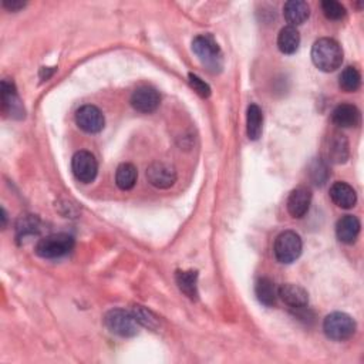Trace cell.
<instances>
[{"label": "cell", "instance_id": "21", "mask_svg": "<svg viewBox=\"0 0 364 364\" xmlns=\"http://www.w3.org/2000/svg\"><path fill=\"white\" fill-rule=\"evenodd\" d=\"M300 46V34L296 27L286 26L279 32L278 47L283 54H293Z\"/></svg>", "mask_w": 364, "mask_h": 364}, {"label": "cell", "instance_id": "24", "mask_svg": "<svg viewBox=\"0 0 364 364\" xmlns=\"http://www.w3.org/2000/svg\"><path fill=\"white\" fill-rule=\"evenodd\" d=\"M361 86V74L360 71L353 67L349 66L341 71V74L339 75V87L346 91V93H354L360 88Z\"/></svg>", "mask_w": 364, "mask_h": 364}, {"label": "cell", "instance_id": "17", "mask_svg": "<svg viewBox=\"0 0 364 364\" xmlns=\"http://www.w3.org/2000/svg\"><path fill=\"white\" fill-rule=\"evenodd\" d=\"M283 16L289 26L296 27L308 21L311 16V8L303 0H291L283 6Z\"/></svg>", "mask_w": 364, "mask_h": 364}, {"label": "cell", "instance_id": "12", "mask_svg": "<svg viewBox=\"0 0 364 364\" xmlns=\"http://www.w3.org/2000/svg\"><path fill=\"white\" fill-rule=\"evenodd\" d=\"M278 298L291 309L300 311L309 304V295L302 286L295 283H284L278 289Z\"/></svg>", "mask_w": 364, "mask_h": 364}, {"label": "cell", "instance_id": "28", "mask_svg": "<svg viewBox=\"0 0 364 364\" xmlns=\"http://www.w3.org/2000/svg\"><path fill=\"white\" fill-rule=\"evenodd\" d=\"M132 315H134V317H136V320L141 326H145V328L154 329L156 326H157V319L154 316H152L151 312H148L144 308H141V306H137V308H134Z\"/></svg>", "mask_w": 364, "mask_h": 364}, {"label": "cell", "instance_id": "3", "mask_svg": "<svg viewBox=\"0 0 364 364\" xmlns=\"http://www.w3.org/2000/svg\"><path fill=\"white\" fill-rule=\"evenodd\" d=\"M356 321L348 313L335 312L326 316L323 321V332L330 340L344 341L353 337L356 333Z\"/></svg>", "mask_w": 364, "mask_h": 364}, {"label": "cell", "instance_id": "2", "mask_svg": "<svg viewBox=\"0 0 364 364\" xmlns=\"http://www.w3.org/2000/svg\"><path fill=\"white\" fill-rule=\"evenodd\" d=\"M75 241L69 234H53L40 239L36 245V254L43 259H57L69 255Z\"/></svg>", "mask_w": 364, "mask_h": 364}, {"label": "cell", "instance_id": "25", "mask_svg": "<svg viewBox=\"0 0 364 364\" xmlns=\"http://www.w3.org/2000/svg\"><path fill=\"white\" fill-rule=\"evenodd\" d=\"M321 10L329 21H341L346 16V8L336 0H324L321 2Z\"/></svg>", "mask_w": 364, "mask_h": 364}, {"label": "cell", "instance_id": "1", "mask_svg": "<svg viewBox=\"0 0 364 364\" xmlns=\"http://www.w3.org/2000/svg\"><path fill=\"white\" fill-rule=\"evenodd\" d=\"M343 49L330 37H323L315 42L312 47V62L313 64L324 73H333L336 71L343 63Z\"/></svg>", "mask_w": 364, "mask_h": 364}, {"label": "cell", "instance_id": "29", "mask_svg": "<svg viewBox=\"0 0 364 364\" xmlns=\"http://www.w3.org/2000/svg\"><path fill=\"white\" fill-rule=\"evenodd\" d=\"M188 82H189V86L193 87L194 91H195L198 95H201L202 99H208V97H209V95H210V87H209L202 79H199L197 74H193V73H191V74L188 75Z\"/></svg>", "mask_w": 364, "mask_h": 364}, {"label": "cell", "instance_id": "5", "mask_svg": "<svg viewBox=\"0 0 364 364\" xmlns=\"http://www.w3.org/2000/svg\"><path fill=\"white\" fill-rule=\"evenodd\" d=\"M106 328L120 337H134L138 333L140 323L134 317L132 312L123 309H112L104 316Z\"/></svg>", "mask_w": 364, "mask_h": 364}, {"label": "cell", "instance_id": "10", "mask_svg": "<svg viewBox=\"0 0 364 364\" xmlns=\"http://www.w3.org/2000/svg\"><path fill=\"white\" fill-rule=\"evenodd\" d=\"M161 103L160 93L149 86L138 87L131 95V106L134 110H137L144 114H149L156 111Z\"/></svg>", "mask_w": 364, "mask_h": 364}, {"label": "cell", "instance_id": "4", "mask_svg": "<svg viewBox=\"0 0 364 364\" xmlns=\"http://www.w3.org/2000/svg\"><path fill=\"white\" fill-rule=\"evenodd\" d=\"M193 50L209 70L218 71L222 67V51L210 34L197 36L193 42Z\"/></svg>", "mask_w": 364, "mask_h": 364}, {"label": "cell", "instance_id": "8", "mask_svg": "<svg viewBox=\"0 0 364 364\" xmlns=\"http://www.w3.org/2000/svg\"><path fill=\"white\" fill-rule=\"evenodd\" d=\"M147 180L152 186L167 189L177 182V171L171 164L161 161L152 162L147 168Z\"/></svg>", "mask_w": 364, "mask_h": 364}, {"label": "cell", "instance_id": "13", "mask_svg": "<svg viewBox=\"0 0 364 364\" xmlns=\"http://www.w3.org/2000/svg\"><path fill=\"white\" fill-rule=\"evenodd\" d=\"M326 160L333 164H343L349 158V143L343 134L333 132L324 145Z\"/></svg>", "mask_w": 364, "mask_h": 364}, {"label": "cell", "instance_id": "11", "mask_svg": "<svg viewBox=\"0 0 364 364\" xmlns=\"http://www.w3.org/2000/svg\"><path fill=\"white\" fill-rule=\"evenodd\" d=\"M2 111L12 119H23L25 108L19 99L16 86L10 80L2 82Z\"/></svg>", "mask_w": 364, "mask_h": 364}, {"label": "cell", "instance_id": "20", "mask_svg": "<svg viewBox=\"0 0 364 364\" xmlns=\"http://www.w3.org/2000/svg\"><path fill=\"white\" fill-rule=\"evenodd\" d=\"M263 131V112L258 104H251L247 107L246 114V132L249 140L256 141L262 136Z\"/></svg>", "mask_w": 364, "mask_h": 364}, {"label": "cell", "instance_id": "26", "mask_svg": "<svg viewBox=\"0 0 364 364\" xmlns=\"http://www.w3.org/2000/svg\"><path fill=\"white\" fill-rule=\"evenodd\" d=\"M309 172H311V177L316 185H323L326 181H328L329 171H328V165H326L324 160L313 161Z\"/></svg>", "mask_w": 364, "mask_h": 364}, {"label": "cell", "instance_id": "27", "mask_svg": "<svg viewBox=\"0 0 364 364\" xmlns=\"http://www.w3.org/2000/svg\"><path fill=\"white\" fill-rule=\"evenodd\" d=\"M37 226H39V219H37V218H34L32 215H26V217L21 218L17 222L19 238H23L27 234H36L37 232Z\"/></svg>", "mask_w": 364, "mask_h": 364}, {"label": "cell", "instance_id": "19", "mask_svg": "<svg viewBox=\"0 0 364 364\" xmlns=\"http://www.w3.org/2000/svg\"><path fill=\"white\" fill-rule=\"evenodd\" d=\"M255 293L258 300L267 308H272L278 302V287L269 278H259L255 284Z\"/></svg>", "mask_w": 364, "mask_h": 364}, {"label": "cell", "instance_id": "6", "mask_svg": "<svg viewBox=\"0 0 364 364\" xmlns=\"http://www.w3.org/2000/svg\"><path fill=\"white\" fill-rule=\"evenodd\" d=\"M302 249L303 243L300 236L293 231H284L276 238L274 252L278 262L289 265L300 258Z\"/></svg>", "mask_w": 364, "mask_h": 364}, {"label": "cell", "instance_id": "15", "mask_svg": "<svg viewBox=\"0 0 364 364\" xmlns=\"http://www.w3.org/2000/svg\"><path fill=\"white\" fill-rule=\"evenodd\" d=\"M332 121L340 128L357 127L361 121V114L353 104H340L332 112Z\"/></svg>", "mask_w": 364, "mask_h": 364}, {"label": "cell", "instance_id": "30", "mask_svg": "<svg viewBox=\"0 0 364 364\" xmlns=\"http://www.w3.org/2000/svg\"><path fill=\"white\" fill-rule=\"evenodd\" d=\"M25 6H26V3L21 2V0H5L3 2V8H6L10 12H17V10L23 9Z\"/></svg>", "mask_w": 364, "mask_h": 364}, {"label": "cell", "instance_id": "16", "mask_svg": "<svg viewBox=\"0 0 364 364\" xmlns=\"http://www.w3.org/2000/svg\"><path fill=\"white\" fill-rule=\"evenodd\" d=\"M360 228H361V223L357 217H353V215L341 217L336 223L337 239L348 245L354 243L360 234Z\"/></svg>", "mask_w": 364, "mask_h": 364}, {"label": "cell", "instance_id": "7", "mask_svg": "<svg viewBox=\"0 0 364 364\" xmlns=\"http://www.w3.org/2000/svg\"><path fill=\"white\" fill-rule=\"evenodd\" d=\"M71 171L74 177L83 184H90L99 174V162L88 151L75 152L71 160Z\"/></svg>", "mask_w": 364, "mask_h": 364}, {"label": "cell", "instance_id": "23", "mask_svg": "<svg viewBox=\"0 0 364 364\" xmlns=\"http://www.w3.org/2000/svg\"><path fill=\"white\" fill-rule=\"evenodd\" d=\"M137 178H138V172H137V168L132 164L124 162L117 168L116 184L120 189L123 191L132 189L134 185L137 184Z\"/></svg>", "mask_w": 364, "mask_h": 364}, {"label": "cell", "instance_id": "14", "mask_svg": "<svg viewBox=\"0 0 364 364\" xmlns=\"http://www.w3.org/2000/svg\"><path fill=\"white\" fill-rule=\"evenodd\" d=\"M311 204H312V193L308 188L300 186L293 189L289 198H287V210H289V214L293 218L300 219L309 213Z\"/></svg>", "mask_w": 364, "mask_h": 364}, {"label": "cell", "instance_id": "18", "mask_svg": "<svg viewBox=\"0 0 364 364\" xmlns=\"http://www.w3.org/2000/svg\"><path fill=\"white\" fill-rule=\"evenodd\" d=\"M330 198L343 209H352L357 202V194L353 186L341 181H337L330 186Z\"/></svg>", "mask_w": 364, "mask_h": 364}, {"label": "cell", "instance_id": "22", "mask_svg": "<svg viewBox=\"0 0 364 364\" xmlns=\"http://www.w3.org/2000/svg\"><path fill=\"white\" fill-rule=\"evenodd\" d=\"M180 289L189 298L198 299V272L197 271H178L175 275Z\"/></svg>", "mask_w": 364, "mask_h": 364}, {"label": "cell", "instance_id": "9", "mask_svg": "<svg viewBox=\"0 0 364 364\" xmlns=\"http://www.w3.org/2000/svg\"><path fill=\"white\" fill-rule=\"evenodd\" d=\"M75 123L83 131L97 134L104 128L106 119L100 108L95 106H83L75 112Z\"/></svg>", "mask_w": 364, "mask_h": 364}]
</instances>
